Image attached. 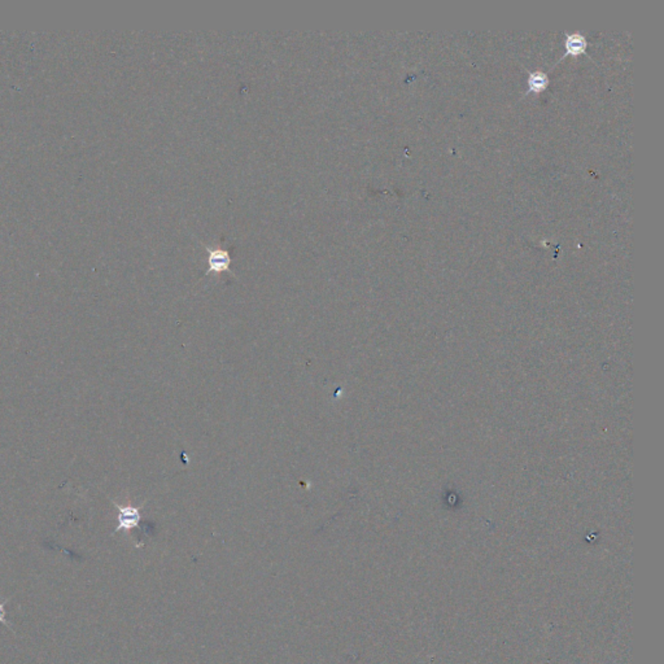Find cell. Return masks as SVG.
Returning a JSON list of instances; mask_svg holds the SVG:
<instances>
[{"instance_id": "cell-5", "label": "cell", "mask_w": 664, "mask_h": 664, "mask_svg": "<svg viewBox=\"0 0 664 664\" xmlns=\"http://www.w3.org/2000/svg\"><path fill=\"white\" fill-rule=\"evenodd\" d=\"M7 602H8V601L0 602V623H1V624H5L8 628H11L10 623L7 621V618H5V615H7V613H5V605H7Z\"/></svg>"}, {"instance_id": "cell-1", "label": "cell", "mask_w": 664, "mask_h": 664, "mask_svg": "<svg viewBox=\"0 0 664 664\" xmlns=\"http://www.w3.org/2000/svg\"><path fill=\"white\" fill-rule=\"evenodd\" d=\"M115 506L118 510V525H117L115 534L121 531H131L137 527H139L141 520V514H140L139 506H133V505H118L115 503Z\"/></svg>"}, {"instance_id": "cell-4", "label": "cell", "mask_w": 664, "mask_h": 664, "mask_svg": "<svg viewBox=\"0 0 664 664\" xmlns=\"http://www.w3.org/2000/svg\"><path fill=\"white\" fill-rule=\"evenodd\" d=\"M549 83H550V78H549L548 74L541 71V70H536V71H532L528 74V80H527V84H528V90L525 93H540L542 91H545L549 87Z\"/></svg>"}, {"instance_id": "cell-3", "label": "cell", "mask_w": 664, "mask_h": 664, "mask_svg": "<svg viewBox=\"0 0 664 664\" xmlns=\"http://www.w3.org/2000/svg\"><path fill=\"white\" fill-rule=\"evenodd\" d=\"M586 47H588V42H586L585 35L582 34V33H572V34L566 33V42H564L566 52L560 58V60L567 58L569 55H571V56H577V55H582V54L586 55Z\"/></svg>"}, {"instance_id": "cell-2", "label": "cell", "mask_w": 664, "mask_h": 664, "mask_svg": "<svg viewBox=\"0 0 664 664\" xmlns=\"http://www.w3.org/2000/svg\"><path fill=\"white\" fill-rule=\"evenodd\" d=\"M207 252H208V265H209V268L207 271V275L210 274V273H214V274H220V273H223V271H229L231 275H235L233 271L230 270V266H231V256H230V252L223 249V248H211V247H208V245H204Z\"/></svg>"}]
</instances>
